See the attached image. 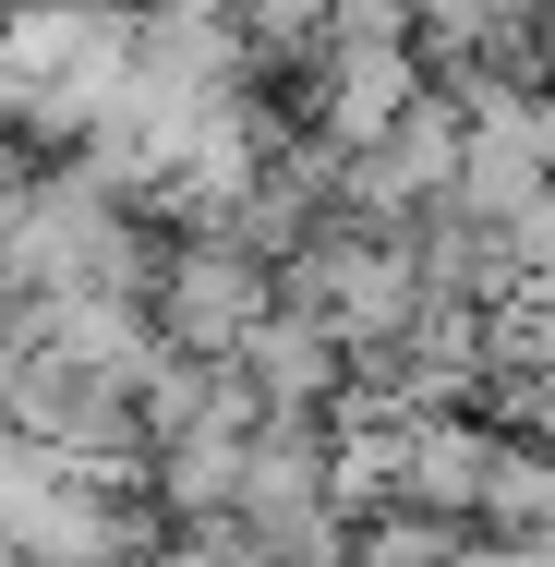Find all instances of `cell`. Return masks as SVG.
I'll list each match as a JSON object with an SVG mask.
<instances>
[{"mask_svg":"<svg viewBox=\"0 0 555 567\" xmlns=\"http://www.w3.org/2000/svg\"><path fill=\"white\" fill-rule=\"evenodd\" d=\"M399 37H411V73L435 97H495V85H555L544 37H532V0H399Z\"/></svg>","mask_w":555,"mask_h":567,"instance_id":"3","label":"cell"},{"mask_svg":"<svg viewBox=\"0 0 555 567\" xmlns=\"http://www.w3.org/2000/svg\"><path fill=\"white\" fill-rule=\"evenodd\" d=\"M266 315H278V266L218 241V229H182L157 254V278H145V327H157L169 362H229Z\"/></svg>","mask_w":555,"mask_h":567,"instance_id":"2","label":"cell"},{"mask_svg":"<svg viewBox=\"0 0 555 567\" xmlns=\"http://www.w3.org/2000/svg\"><path fill=\"white\" fill-rule=\"evenodd\" d=\"M37 169H49V157H24V145L0 133V254H12V229H24V206H37Z\"/></svg>","mask_w":555,"mask_h":567,"instance_id":"9","label":"cell"},{"mask_svg":"<svg viewBox=\"0 0 555 567\" xmlns=\"http://www.w3.org/2000/svg\"><path fill=\"white\" fill-rule=\"evenodd\" d=\"M218 24H229V49L254 61V85H290V73L327 49L338 0H218Z\"/></svg>","mask_w":555,"mask_h":567,"instance_id":"6","label":"cell"},{"mask_svg":"<svg viewBox=\"0 0 555 567\" xmlns=\"http://www.w3.org/2000/svg\"><path fill=\"white\" fill-rule=\"evenodd\" d=\"M229 374H241V386H254L266 411H338V374H350V362L327 350V327H302V315L278 302V315H266L254 339L229 350Z\"/></svg>","mask_w":555,"mask_h":567,"instance_id":"5","label":"cell"},{"mask_svg":"<svg viewBox=\"0 0 555 567\" xmlns=\"http://www.w3.org/2000/svg\"><path fill=\"white\" fill-rule=\"evenodd\" d=\"M446 182H459V97L423 85L374 145L338 157V194H327V206H350V218H374V229H411L423 206H446Z\"/></svg>","mask_w":555,"mask_h":567,"instance_id":"4","label":"cell"},{"mask_svg":"<svg viewBox=\"0 0 555 567\" xmlns=\"http://www.w3.org/2000/svg\"><path fill=\"white\" fill-rule=\"evenodd\" d=\"M495 241H507V278H520V290H555V182L495 229Z\"/></svg>","mask_w":555,"mask_h":567,"instance_id":"8","label":"cell"},{"mask_svg":"<svg viewBox=\"0 0 555 567\" xmlns=\"http://www.w3.org/2000/svg\"><path fill=\"white\" fill-rule=\"evenodd\" d=\"M338 567H483V532L471 519H423V507H362Z\"/></svg>","mask_w":555,"mask_h":567,"instance_id":"7","label":"cell"},{"mask_svg":"<svg viewBox=\"0 0 555 567\" xmlns=\"http://www.w3.org/2000/svg\"><path fill=\"white\" fill-rule=\"evenodd\" d=\"M278 302H290L302 327H327L338 362H362V350L411 339V315H423L435 290H423V266H411V241H399V229L327 206V218L278 254Z\"/></svg>","mask_w":555,"mask_h":567,"instance_id":"1","label":"cell"}]
</instances>
